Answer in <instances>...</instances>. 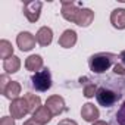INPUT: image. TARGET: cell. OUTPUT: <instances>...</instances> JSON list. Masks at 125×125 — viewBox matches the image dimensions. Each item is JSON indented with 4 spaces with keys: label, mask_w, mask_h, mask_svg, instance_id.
<instances>
[{
    "label": "cell",
    "mask_w": 125,
    "mask_h": 125,
    "mask_svg": "<svg viewBox=\"0 0 125 125\" xmlns=\"http://www.w3.org/2000/svg\"><path fill=\"white\" fill-rule=\"evenodd\" d=\"M115 60H118V56L113 54V53H106V52L96 53V54L90 56L88 66L94 74H103L113 65Z\"/></svg>",
    "instance_id": "obj_1"
},
{
    "label": "cell",
    "mask_w": 125,
    "mask_h": 125,
    "mask_svg": "<svg viewBox=\"0 0 125 125\" xmlns=\"http://www.w3.org/2000/svg\"><path fill=\"white\" fill-rule=\"evenodd\" d=\"M31 84L38 91H47L52 87V74H50V71L47 68H44V69L35 72L31 77Z\"/></svg>",
    "instance_id": "obj_2"
},
{
    "label": "cell",
    "mask_w": 125,
    "mask_h": 125,
    "mask_svg": "<svg viewBox=\"0 0 125 125\" xmlns=\"http://www.w3.org/2000/svg\"><path fill=\"white\" fill-rule=\"evenodd\" d=\"M96 99H97V102H99L100 106L110 107V106H113V104L121 99V94H116L115 91L102 87V88L97 90V93H96Z\"/></svg>",
    "instance_id": "obj_3"
},
{
    "label": "cell",
    "mask_w": 125,
    "mask_h": 125,
    "mask_svg": "<svg viewBox=\"0 0 125 125\" xmlns=\"http://www.w3.org/2000/svg\"><path fill=\"white\" fill-rule=\"evenodd\" d=\"M41 8H43V3L38 2V0H32V2H27L24 3V15L25 18L30 21V22H37L38 18H40V13H41Z\"/></svg>",
    "instance_id": "obj_4"
},
{
    "label": "cell",
    "mask_w": 125,
    "mask_h": 125,
    "mask_svg": "<svg viewBox=\"0 0 125 125\" xmlns=\"http://www.w3.org/2000/svg\"><path fill=\"white\" fill-rule=\"evenodd\" d=\"M9 112H10L12 118H15V119H22L27 113H30L27 100L22 99V97H18V99L12 100V103H10V106H9Z\"/></svg>",
    "instance_id": "obj_5"
},
{
    "label": "cell",
    "mask_w": 125,
    "mask_h": 125,
    "mask_svg": "<svg viewBox=\"0 0 125 125\" xmlns=\"http://www.w3.org/2000/svg\"><path fill=\"white\" fill-rule=\"evenodd\" d=\"M46 106L49 107V110L52 112L53 116H57V115H60L62 112H65V110H66V106H65V100H63V97H60V96H57V94H53V96L47 97V100H46Z\"/></svg>",
    "instance_id": "obj_6"
},
{
    "label": "cell",
    "mask_w": 125,
    "mask_h": 125,
    "mask_svg": "<svg viewBox=\"0 0 125 125\" xmlns=\"http://www.w3.org/2000/svg\"><path fill=\"white\" fill-rule=\"evenodd\" d=\"M80 10H81V8H78V5L74 3V2H62V10H60V13H62V16H63L66 21H69V22L75 24V21H77V18L80 15Z\"/></svg>",
    "instance_id": "obj_7"
},
{
    "label": "cell",
    "mask_w": 125,
    "mask_h": 125,
    "mask_svg": "<svg viewBox=\"0 0 125 125\" xmlns=\"http://www.w3.org/2000/svg\"><path fill=\"white\" fill-rule=\"evenodd\" d=\"M35 37L31 34V32H28V31H22V32H19L18 34V37H16V44H18V47L22 50V52H30V50H32L34 47H35Z\"/></svg>",
    "instance_id": "obj_8"
},
{
    "label": "cell",
    "mask_w": 125,
    "mask_h": 125,
    "mask_svg": "<svg viewBox=\"0 0 125 125\" xmlns=\"http://www.w3.org/2000/svg\"><path fill=\"white\" fill-rule=\"evenodd\" d=\"M81 116H83L84 121L93 124V122L99 121L100 112H99V109H97L93 103H85V104H83V107H81Z\"/></svg>",
    "instance_id": "obj_9"
},
{
    "label": "cell",
    "mask_w": 125,
    "mask_h": 125,
    "mask_svg": "<svg viewBox=\"0 0 125 125\" xmlns=\"http://www.w3.org/2000/svg\"><path fill=\"white\" fill-rule=\"evenodd\" d=\"M59 46L63 49H71L77 44V32L74 30H65L59 37Z\"/></svg>",
    "instance_id": "obj_10"
},
{
    "label": "cell",
    "mask_w": 125,
    "mask_h": 125,
    "mask_svg": "<svg viewBox=\"0 0 125 125\" xmlns=\"http://www.w3.org/2000/svg\"><path fill=\"white\" fill-rule=\"evenodd\" d=\"M110 24L116 30H125V9H113L110 13Z\"/></svg>",
    "instance_id": "obj_11"
},
{
    "label": "cell",
    "mask_w": 125,
    "mask_h": 125,
    "mask_svg": "<svg viewBox=\"0 0 125 125\" xmlns=\"http://www.w3.org/2000/svg\"><path fill=\"white\" fill-rule=\"evenodd\" d=\"M35 40H37V43H38L41 47L49 46V44L52 43V40H53V31H52V28H49V27H41V28L37 31V34H35Z\"/></svg>",
    "instance_id": "obj_12"
},
{
    "label": "cell",
    "mask_w": 125,
    "mask_h": 125,
    "mask_svg": "<svg viewBox=\"0 0 125 125\" xmlns=\"http://www.w3.org/2000/svg\"><path fill=\"white\" fill-rule=\"evenodd\" d=\"M52 118H53V115H52V112L49 110L47 106H41L38 110H35V112L32 113V119H34L35 122H38L40 125L49 124V122L52 121Z\"/></svg>",
    "instance_id": "obj_13"
},
{
    "label": "cell",
    "mask_w": 125,
    "mask_h": 125,
    "mask_svg": "<svg viewBox=\"0 0 125 125\" xmlns=\"http://www.w3.org/2000/svg\"><path fill=\"white\" fill-rule=\"evenodd\" d=\"M25 68L31 72H38L43 68V57L40 54H31L25 59Z\"/></svg>",
    "instance_id": "obj_14"
},
{
    "label": "cell",
    "mask_w": 125,
    "mask_h": 125,
    "mask_svg": "<svg viewBox=\"0 0 125 125\" xmlns=\"http://www.w3.org/2000/svg\"><path fill=\"white\" fill-rule=\"evenodd\" d=\"M93 19H94V12L91 9H88V8H81L75 24L80 25V27H88L93 22Z\"/></svg>",
    "instance_id": "obj_15"
},
{
    "label": "cell",
    "mask_w": 125,
    "mask_h": 125,
    "mask_svg": "<svg viewBox=\"0 0 125 125\" xmlns=\"http://www.w3.org/2000/svg\"><path fill=\"white\" fill-rule=\"evenodd\" d=\"M19 68H21V59L15 54L3 60V69L6 71V74H15L19 71Z\"/></svg>",
    "instance_id": "obj_16"
},
{
    "label": "cell",
    "mask_w": 125,
    "mask_h": 125,
    "mask_svg": "<svg viewBox=\"0 0 125 125\" xmlns=\"http://www.w3.org/2000/svg\"><path fill=\"white\" fill-rule=\"evenodd\" d=\"M19 94H21V84H19L18 81H10L9 85L6 87L5 93H3V96H5L6 99H9V100L18 99Z\"/></svg>",
    "instance_id": "obj_17"
},
{
    "label": "cell",
    "mask_w": 125,
    "mask_h": 125,
    "mask_svg": "<svg viewBox=\"0 0 125 125\" xmlns=\"http://www.w3.org/2000/svg\"><path fill=\"white\" fill-rule=\"evenodd\" d=\"M24 99H25L27 103H28L30 113H34L35 110H38V109L41 107V99H40L38 96H35V94H32V93H27V94L24 96Z\"/></svg>",
    "instance_id": "obj_18"
},
{
    "label": "cell",
    "mask_w": 125,
    "mask_h": 125,
    "mask_svg": "<svg viewBox=\"0 0 125 125\" xmlns=\"http://www.w3.org/2000/svg\"><path fill=\"white\" fill-rule=\"evenodd\" d=\"M10 56H13V46H12V43L8 41V40H0V57L6 60Z\"/></svg>",
    "instance_id": "obj_19"
},
{
    "label": "cell",
    "mask_w": 125,
    "mask_h": 125,
    "mask_svg": "<svg viewBox=\"0 0 125 125\" xmlns=\"http://www.w3.org/2000/svg\"><path fill=\"white\" fill-rule=\"evenodd\" d=\"M96 93H97V85H96V84H87V85L84 87V96H85L87 99L94 97Z\"/></svg>",
    "instance_id": "obj_20"
},
{
    "label": "cell",
    "mask_w": 125,
    "mask_h": 125,
    "mask_svg": "<svg viewBox=\"0 0 125 125\" xmlns=\"http://www.w3.org/2000/svg\"><path fill=\"white\" fill-rule=\"evenodd\" d=\"M116 121L119 125H125V103H122V106L119 107V110L116 113Z\"/></svg>",
    "instance_id": "obj_21"
},
{
    "label": "cell",
    "mask_w": 125,
    "mask_h": 125,
    "mask_svg": "<svg viewBox=\"0 0 125 125\" xmlns=\"http://www.w3.org/2000/svg\"><path fill=\"white\" fill-rule=\"evenodd\" d=\"M9 83H10V80H9V77H8V74H3V75H0V93H5V90H6V87L9 85Z\"/></svg>",
    "instance_id": "obj_22"
},
{
    "label": "cell",
    "mask_w": 125,
    "mask_h": 125,
    "mask_svg": "<svg viewBox=\"0 0 125 125\" xmlns=\"http://www.w3.org/2000/svg\"><path fill=\"white\" fill-rule=\"evenodd\" d=\"M0 125H15V118L12 116H3L0 119Z\"/></svg>",
    "instance_id": "obj_23"
},
{
    "label": "cell",
    "mask_w": 125,
    "mask_h": 125,
    "mask_svg": "<svg viewBox=\"0 0 125 125\" xmlns=\"http://www.w3.org/2000/svg\"><path fill=\"white\" fill-rule=\"evenodd\" d=\"M113 72L118 74V75H124V77H125V65H122V63H116L115 68H113Z\"/></svg>",
    "instance_id": "obj_24"
},
{
    "label": "cell",
    "mask_w": 125,
    "mask_h": 125,
    "mask_svg": "<svg viewBox=\"0 0 125 125\" xmlns=\"http://www.w3.org/2000/svg\"><path fill=\"white\" fill-rule=\"evenodd\" d=\"M57 125H78L74 119H68V118H65V119H62V121H59V124Z\"/></svg>",
    "instance_id": "obj_25"
},
{
    "label": "cell",
    "mask_w": 125,
    "mask_h": 125,
    "mask_svg": "<svg viewBox=\"0 0 125 125\" xmlns=\"http://www.w3.org/2000/svg\"><path fill=\"white\" fill-rule=\"evenodd\" d=\"M24 125H40V124H38V122H35V121H34V119L31 118V119L25 121V122H24Z\"/></svg>",
    "instance_id": "obj_26"
},
{
    "label": "cell",
    "mask_w": 125,
    "mask_h": 125,
    "mask_svg": "<svg viewBox=\"0 0 125 125\" xmlns=\"http://www.w3.org/2000/svg\"><path fill=\"white\" fill-rule=\"evenodd\" d=\"M91 125H109L106 121H96V122H93Z\"/></svg>",
    "instance_id": "obj_27"
},
{
    "label": "cell",
    "mask_w": 125,
    "mask_h": 125,
    "mask_svg": "<svg viewBox=\"0 0 125 125\" xmlns=\"http://www.w3.org/2000/svg\"><path fill=\"white\" fill-rule=\"evenodd\" d=\"M119 59L122 60V65H125V50H124V52H121V54H119Z\"/></svg>",
    "instance_id": "obj_28"
}]
</instances>
